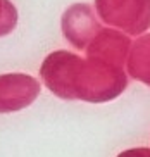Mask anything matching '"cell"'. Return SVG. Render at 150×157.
Returning <instances> with one entry per match:
<instances>
[{"label": "cell", "instance_id": "277c9868", "mask_svg": "<svg viewBox=\"0 0 150 157\" xmlns=\"http://www.w3.org/2000/svg\"><path fill=\"white\" fill-rule=\"evenodd\" d=\"M128 71L135 79L150 86V35L138 38L128 56Z\"/></svg>", "mask_w": 150, "mask_h": 157}, {"label": "cell", "instance_id": "3957f363", "mask_svg": "<svg viewBox=\"0 0 150 157\" xmlns=\"http://www.w3.org/2000/svg\"><path fill=\"white\" fill-rule=\"evenodd\" d=\"M91 52L93 54L98 52V59H102L107 64L121 67L129 56L128 54L129 52V38H126L123 33L104 29V31H100L95 48H91Z\"/></svg>", "mask_w": 150, "mask_h": 157}, {"label": "cell", "instance_id": "5b68a950", "mask_svg": "<svg viewBox=\"0 0 150 157\" xmlns=\"http://www.w3.org/2000/svg\"><path fill=\"white\" fill-rule=\"evenodd\" d=\"M119 157H150V150H147V148H135V150L123 152Z\"/></svg>", "mask_w": 150, "mask_h": 157}, {"label": "cell", "instance_id": "6da1fadb", "mask_svg": "<svg viewBox=\"0 0 150 157\" xmlns=\"http://www.w3.org/2000/svg\"><path fill=\"white\" fill-rule=\"evenodd\" d=\"M97 9L107 24L128 35H141L150 28V0H97Z\"/></svg>", "mask_w": 150, "mask_h": 157}, {"label": "cell", "instance_id": "7a4b0ae2", "mask_svg": "<svg viewBox=\"0 0 150 157\" xmlns=\"http://www.w3.org/2000/svg\"><path fill=\"white\" fill-rule=\"evenodd\" d=\"M40 93V85L29 76L12 74L0 78V112L19 111Z\"/></svg>", "mask_w": 150, "mask_h": 157}]
</instances>
